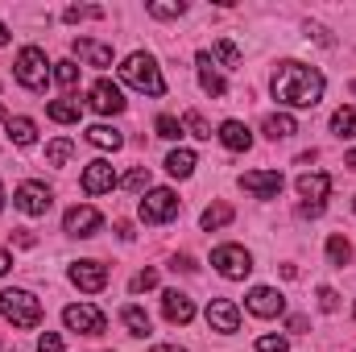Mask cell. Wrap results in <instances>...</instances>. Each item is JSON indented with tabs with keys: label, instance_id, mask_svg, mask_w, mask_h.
<instances>
[{
	"label": "cell",
	"instance_id": "obj_10",
	"mask_svg": "<svg viewBox=\"0 0 356 352\" xmlns=\"http://www.w3.org/2000/svg\"><path fill=\"white\" fill-rule=\"evenodd\" d=\"M99 228H104V216L95 207H88V203H79V207H71L63 216V232L67 237H95Z\"/></svg>",
	"mask_w": 356,
	"mask_h": 352
},
{
	"label": "cell",
	"instance_id": "obj_24",
	"mask_svg": "<svg viewBox=\"0 0 356 352\" xmlns=\"http://www.w3.org/2000/svg\"><path fill=\"white\" fill-rule=\"evenodd\" d=\"M79 112H83V108H79V99H71V95H67V99H50V108H46V116L58 120V125H75Z\"/></svg>",
	"mask_w": 356,
	"mask_h": 352
},
{
	"label": "cell",
	"instance_id": "obj_47",
	"mask_svg": "<svg viewBox=\"0 0 356 352\" xmlns=\"http://www.w3.org/2000/svg\"><path fill=\"white\" fill-rule=\"evenodd\" d=\"M0 207H4V182H0Z\"/></svg>",
	"mask_w": 356,
	"mask_h": 352
},
{
	"label": "cell",
	"instance_id": "obj_43",
	"mask_svg": "<svg viewBox=\"0 0 356 352\" xmlns=\"http://www.w3.org/2000/svg\"><path fill=\"white\" fill-rule=\"evenodd\" d=\"M154 352H186V349H178V344H154Z\"/></svg>",
	"mask_w": 356,
	"mask_h": 352
},
{
	"label": "cell",
	"instance_id": "obj_38",
	"mask_svg": "<svg viewBox=\"0 0 356 352\" xmlns=\"http://www.w3.org/2000/svg\"><path fill=\"white\" fill-rule=\"evenodd\" d=\"M154 286H158V269H141V273H133V282H129V290H133V294L154 290Z\"/></svg>",
	"mask_w": 356,
	"mask_h": 352
},
{
	"label": "cell",
	"instance_id": "obj_35",
	"mask_svg": "<svg viewBox=\"0 0 356 352\" xmlns=\"http://www.w3.org/2000/svg\"><path fill=\"white\" fill-rule=\"evenodd\" d=\"M120 182H124L133 195H145V191H149V170H145V166H137V170H129Z\"/></svg>",
	"mask_w": 356,
	"mask_h": 352
},
{
	"label": "cell",
	"instance_id": "obj_44",
	"mask_svg": "<svg viewBox=\"0 0 356 352\" xmlns=\"http://www.w3.org/2000/svg\"><path fill=\"white\" fill-rule=\"evenodd\" d=\"M0 46H8V25L0 21Z\"/></svg>",
	"mask_w": 356,
	"mask_h": 352
},
{
	"label": "cell",
	"instance_id": "obj_37",
	"mask_svg": "<svg viewBox=\"0 0 356 352\" xmlns=\"http://www.w3.org/2000/svg\"><path fill=\"white\" fill-rule=\"evenodd\" d=\"M95 17H104V8H91V4H71L63 13V21H95Z\"/></svg>",
	"mask_w": 356,
	"mask_h": 352
},
{
	"label": "cell",
	"instance_id": "obj_6",
	"mask_svg": "<svg viewBox=\"0 0 356 352\" xmlns=\"http://www.w3.org/2000/svg\"><path fill=\"white\" fill-rule=\"evenodd\" d=\"M211 265H216V273L228 278V282H241V278L253 273V257H249V249H241V245H220V249L211 253Z\"/></svg>",
	"mask_w": 356,
	"mask_h": 352
},
{
	"label": "cell",
	"instance_id": "obj_28",
	"mask_svg": "<svg viewBox=\"0 0 356 352\" xmlns=\"http://www.w3.org/2000/svg\"><path fill=\"white\" fill-rule=\"evenodd\" d=\"M120 319H124L129 336H141V340L149 336V315H145L141 307H124V311H120Z\"/></svg>",
	"mask_w": 356,
	"mask_h": 352
},
{
	"label": "cell",
	"instance_id": "obj_21",
	"mask_svg": "<svg viewBox=\"0 0 356 352\" xmlns=\"http://www.w3.org/2000/svg\"><path fill=\"white\" fill-rule=\"evenodd\" d=\"M261 133H266L269 141H286V137H294V133H298V125H294V116H290V112H269L266 125H261Z\"/></svg>",
	"mask_w": 356,
	"mask_h": 352
},
{
	"label": "cell",
	"instance_id": "obj_5",
	"mask_svg": "<svg viewBox=\"0 0 356 352\" xmlns=\"http://www.w3.org/2000/svg\"><path fill=\"white\" fill-rule=\"evenodd\" d=\"M178 211H182V203H178V195L170 186H149L141 195V203H137V216L145 224H170Z\"/></svg>",
	"mask_w": 356,
	"mask_h": 352
},
{
	"label": "cell",
	"instance_id": "obj_29",
	"mask_svg": "<svg viewBox=\"0 0 356 352\" xmlns=\"http://www.w3.org/2000/svg\"><path fill=\"white\" fill-rule=\"evenodd\" d=\"M327 262L340 265V269L353 262V245H348V237H340V232H336V237H327Z\"/></svg>",
	"mask_w": 356,
	"mask_h": 352
},
{
	"label": "cell",
	"instance_id": "obj_4",
	"mask_svg": "<svg viewBox=\"0 0 356 352\" xmlns=\"http://www.w3.org/2000/svg\"><path fill=\"white\" fill-rule=\"evenodd\" d=\"M0 315L13 328H38L42 323V303L29 290H4L0 294Z\"/></svg>",
	"mask_w": 356,
	"mask_h": 352
},
{
	"label": "cell",
	"instance_id": "obj_34",
	"mask_svg": "<svg viewBox=\"0 0 356 352\" xmlns=\"http://www.w3.org/2000/svg\"><path fill=\"white\" fill-rule=\"evenodd\" d=\"M54 79H58L63 88H75V83H79V67H75L71 58H63V63H54Z\"/></svg>",
	"mask_w": 356,
	"mask_h": 352
},
{
	"label": "cell",
	"instance_id": "obj_36",
	"mask_svg": "<svg viewBox=\"0 0 356 352\" xmlns=\"http://www.w3.org/2000/svg\"><path fill=\"white\" fill-rule=\"evenodd\" d=\"M149 13H154V17H162V21H170V17H182V13H186V4H182V0H170V4L154 0V4H149Z\"/></svg>",
	"mask_w": 356,
	"mask_h": 352
},
{
	"label": "cell",
	"instance_id": "obj_46",
	"mask_svg": "<svg viewBox=\"0 0 356 352\" xmlns=\"http://www.w3.org/2000/svg\"><path fill=\"white\" fill-rule=\"evenodd\" d=\"M0 120H8V112H4V104H0Z\"/></svg>",
	"mask_w": 356,
	"mask_h": 352
},
{
	"label": "cell",
	"instance_id": "obj_33",
	"mask_svg": "<svg viewBox=\"0 0 356 352\" xmlns=\"http://www.w3.org/2000/svg\"><path fill=\"white\" fill-rule=\"evenodd\" d=\"M154 129H158V137H166V141H178L186 129H182V120H175V116H158L154 120Z\"/></svg>",
	"mask_w": 356,
	"mask_h": 352
},
{
	"label": "cell",
	"instance_id": "obj_48",
	"mask_svg": "<svg viewBox=\"0 0 356 352\" xmlns=\"http://www.w3.org/2000/svg\"><path fill=\"white\" fill-rule=\"evenodd\" d=\"M353 211H356V199H353Z\"/></svg>",
	"mask_w": 356,
	"mask_h": 352
},
{
	"label": "cell",
	"instance_id": "obj_25",
	"mask_svg": "<svg viewBox=\"0 0 356 352\" xmlns=\"http://www.w3.org/2000/svg\"><path fill=\"white\" fill-rule=\"evenodd\" d=\"M195 166H199V158H195L191 150H170V158H166V170H170L175 178H191Z\"/></svg>",
	"mask_w": 356,
	"mask_h": 352
},
{
	"label": "cell",
	"instance_id": "obj_27",
	"mask_svg": "<svg viewBox=\"0 0 356 352\" xmlns=\"http://www.w3.org/2000/svg\"><path fill=\"white\" fill-rule=\"evenodd\" d=\"M332 133L340 141H353L356 137V108H336L332 112Z\"/></svg>",
	"mask_w": 356,
	"mask_h": 352
},
{
	"label": "cell",
	"instance_id": "obj_8",
	"mask_svg": "<svg viewBox=\"0 0 356 352\" xmlns=\"http://www.w3.org/2000/svg\"><path fill=\"white\" fill-rule=\"evenodd\" d=\"M50 203H54V195H50V186H46V182H21V186H17V195H13V207H17V211H25V216H46V211H50Z\"/></svg>",
	"mask_w": 356,
	"mask_h": 352
},
{
	"label": "cell",
	"instance_id": "obj_26",
	"mask_svg": "<svg viewBox=\"0 0 356 352\" xmlns=\"http://www.w3.org/2000/svg\"><path fill=\"white\" fill-rule=\"evenodd\" d=\"M232 220H236V211H232L228 203H216V207H207V211L199 216V224H203L207 232H216V228H228Z\"/></svg>",
	"mask_w": 356,
	"mask_h": 352
},
{
	"label": "cell",
	"instance_id": "obj_42",
	"mask_svg": "<svg viewBox=\"0 0 356 352\" xmlns=\"http://www.w3.org/2000/svg\"><path fill=\"white\" fill-rule=\"evenodd\" d=\"M8 269H13V253H8V249H0V273H8Z\"/></svg>",
	"mask_w": 356,
	"mask_h": 352
},
{
	"label": "cell",
	"instance_id": "obj_17",
	"mask_svg": "<svg viewBox=\"0 0 356 352\" xmlns=\"http://www.w3.org/2000/svg\"><path fill=\"white\" fill-rule=\"evenodd\" d=\"M216 137H220V145H224V150H232V154H245V150L253 145V133H249V125H245V120H224Z\"/></svg>",
	"mask_w": 356,
	"mask_h": 352
},
{
	"label": "cell",
	"instance_id": "obj_12",
	"mask_svg": "<svg viewBox=\"0 0 356 352\" xmlns=\"http://www.w3.org/2000/svg\"><path fill=\"white\" fill-rule=\"evenodd\" d=\"M245 307H249L257 319H277V315L286 311V298H282L273 286H253L249 298H245Z\"/></svg>",
	"mask_w": 356,
	"mask_h": 352
},
{
	"label": "cell",
	"instance_id": "obj_41",
	"mask_svg": "<svg viewBox=\"0 0 356 352\" xmlns=\"http://www.w3.org/2000/svg\"><path fill=\"white\" fill-rule=\"evenodd\" d=\"M319 307H323V311H336V307H340V294H336L332 286H319Z\"/></svg>",
	"mask_w": 356,
	"mask_h": 352
},
{
	"label": "cell",
	"instance_id": "obj_30",
	"mask_svg": "<svg viewBox=\"0 0 356 352\" xmlns=\"http://www.w3.org/2000/svg\"><path fill=\"white\" fill-rule=\"evenodd\" d=\"M71 154H75V141H71V137H58V141L46 145V162H50V166H67Z\"/></svg>",
	"mask_w": 356,
	"mask_h": 352
},
{
	"label": "cell",
	"instance_id": "obj_7",
	"mask_svg": "<svg viewBox=\"0 0 356 352\" xmlns=\"http://www.w3.org/2000/svg\"><path fill=\"white\" fill-rule=\"evenodd\" d=\"M63 323H67V332H79V336H99V332L108 328L104 311L91 307V303H71V307L63 311Z\"/></svg>",
	"mask_w": 356,
	"mask_h": 352
},
{
	"label": "cell",
	"instance_id": "obj_31",
	"mask_svg": "<svg viewBox=\"0 0 356 352\" xmlns=\"http://www.w3.org/2000/svg\"><path fill=\"white\" fill-rule=\"evenodd\" d=\"M207 54H211V58H220V63H224L228 71H236V67H241V50H236V46L228 42V38H220V42H216V46H211Z\"/></svg>",
	"mask_w": 356,
	"mask_h": 352
},
{
	"label": "cell",
	"instance_id": "obj_15",
	"mask_svg": "<svg viewBox=\"0 0 356 352\" xmlns=\"http://www.w3.org/2000/svg\"><path fill=\"white\" fill-rule=\"evenodd\" d=\"M71 282L79 286V290H88V294H95V290H104L108 286V265H99V262H75L71 265Z\"/></svg>",
	"mask_w": 356,
	"mask_h": 352
},
{
	"label": "cell",
	"instance_id": "obj_1",
	"mask_svg": "<svg viewBox=\"0 0 356 352\" xmlns=\"http://www.w3.org/2000/svg\"><path fill=\"white\" fill-rule=\"evenodd\" d=\"M323 88H327V79L307 63L290 58L273 71V99L286 104V108H315L323 99Z\"/></svg>",
	"mask_w": 356,
	"mask_h": 352
},
{
	"label": "cell",
	"instance_id": "obj_23",
	"mask_svg": "<svg viewBox=\"0 0 356 352\" xmlns=\"http://www.w3.org/2000/svg\"><path fill=\"white\" fill-rule=\"evenodd\" d=\"M88 141L95 145V150H120V145H124L120 129H112V125H91V129H88Z\"/></svg>",
	"mask_w": 356,
	"mask_h": 352
},
{
	"label": "cell",
	"instance_id": "obj_32",
	"mask_svg": "<svg viewBox=\"0 0 356 352\" xmlns=\"http://www.w3.org/2000/svg\"><path fill=\"white\" fill-rule=\"evenodd\" d=\"M182 129H186L191 137H199V141H207V137H211V125H207L199 112H186V116H182Z\"/></svg>",
	"mask_w": 356,
	"mask_h": 352
},
{
	"label": "cell",
	"instance_id": "obj_3",
	"mask_svg": "<svg viewBox=\"0 0 356 352\" xmlns=\"http://www.w3.org/2000/svg\"><path fill=\"white\" fill-rule=\"evenodd\" d=\"M54 63L46 58V50L42 46H25L21 54H17V67H13V75H17V83L25 91H46V83L54 79V71H50Z\"/></svg>",
	"mask_w": 356,
	"mask_h": 352
},
{
	"label": "cell",
	"instance_id": "obj_16",
	"mask_svg": "<svg viewBox=\"0 0 356 352\" xmlns=\"http://www.w3.org/2000/svg\"><path fill=\"white\" fill-rule=\"evenodd\" d=\"M75 58H83L88 67H112V46L108 42H95V38H75L71 42Z\"/></svg>",
	"mask_w": 356,
	"mask_h": 352
},
{
	"label": "cell",
	"instance_id": "obj_39",
	"mask_svg": "<svg viewBox=\"0 0 356 352\" xmlns=\"http://www.w3.org/2000/svg\"><path fill=\"white\" fill-rule=\"evenodd\" d=\"M38 352H67V344H63L58 332H42L38 336Z\"/></svg>",
	"mask_w": 356,
	"mask_h": 352
},
{
	"label": "cell",
	"instance_id": "obj_9",
	"mask_svg": "<svg viewBox=\"0 0 356 352\" xmlns=\"http://www.w3.org/2000/svg\"><path fill=\"white\" fill-rule=\"evenodd\" d=\"M88 104L99 116H116V112H124V91L116 88L112 79H95L88 91Z\"/></svg>",
	"mask_w": 356,
	"mask_h": 352
},
{
	"label": "cell",
	"instance_id": "obj_13",
	"mask_svg": "<svg viewBox=\"0 0 356 352\" xmlns=\"http://www.w3.org/2000/svg\"><path fill=\"white\" fill-rule=\"evenodd\" d=\"M241 186L257 199H277L286 178H282V170H249V175H241Z\"/></svg>",
	"mask_w": 356,
	"mask_h": 352
},
{
	"label": "cell",
	"instance_id": "obj_2",
	"mask_svg": "<svg viewBox=\"0 0 356 352\" xmlns=\"http://www.w3.org/2000/svg\"><path fill=\"white\" fill-rule=\"evenodd\" d=\"M120 79H124L129 88L145 91V95H166V79H162V71H158V58L145 54V50H137V54H129V58L120 63Z\"/></svg>",
	"mask_w": 356,
	"mask_h": 352
},
{
	"label": "cell",
	"instance_id": "obj_40",
	"mask_svg": "<svg viewBox=\"0 0 356 352\" xmlns=\"http://www.w3.org/2000/svg\"><path fill=\"white\" fill-rule=\"evenodd\" d=\"M257 352H290V340L286 336H261L257 340Z\"/></svg>",
	"mask_w": 356,
	"mask_h": 352
},
{
	"label": "cell",
	"instance_id": "obj_11",
	"mask_svg": "<svg viewBox=\"0 0 356 352\" xmlns=\"http://www.w3.org/2000/svg\"><path fill=\"white\" fill-rule=\"evenodd\" d=\"M207 328H211V332H224V336L241 332V307H236L232 298H216V303H207Z\"/></svg>",
	"mask_w": 356,
	"mask_h": 352
},
{
	"label": "cell",
	"instance_id": "obj_20",
	"mask_svg": "<svg viewBox=\"0 0 356 352\" xmlns=\"http://www.w3.org/2000/svg\"><path fill=\"white\" fill-rule=\"evenodd\" d=\"M327 191H332V178L323 175V170H311V175L298 178V195H302V199H307L311 207H323Z\"/></svg>",
	"mask_w": 356,
	"mask_h": 352
},
{
	"label": "cell",
	"instance_id": "obj_19",
	"mask_svg": "<svg viewBox=\"0 0 356 352\" xmlns=\"http://www.w3.org/2000/svg\"><path fill=\"white\" fill-rule=\"evenodd\" d=\"M195 67H199V83H203V91H207V95H224V91H228V79L216 71V58H211L207 50H199Z\"/></svg>",
	"mask_w": 356,
	"mask_h": 352
},
{
	"label": "cell",
	"instance_id": "obj_14",
	"mask_svg": "<svg viewBox=\"0 0 356 352\" xmlns=\"http://www.w3.org/2000/svg\"><path fill=\"white\" fill-rule=\"evenodd\" d=\"M112 186H120V178H116V170H112V162H104V158L88 162V170H83V191H88V195H108Z\"/></svg>",
	"mask_w": 356,
	"mask_h": 352
},
{
	"label": "cell",
	"instance_id": "obj_18",
	"mask_svg": "<svg viewBox=\"0 0 356 352\" xmlns=\"http://www.w3.org/2000/svg\"><path fill=\"white\" fill-rule=\"evenodd\" d=\"M162 315H166L170 323H191V319H195V303H191V294H182V290H166V294H162Z\"/></svg>",
	"mask_w": 356,
	"mask_h": 352
},
{
	"label": "cell",
	"instance_id": "obj_45",
	"mask_svg": "<svg viewBox=\"0 0 356 352\" xmlns=\"http://www.w3.org/2000/svg\"><path fill=\"white\" fill-rule=\"evenodd\" d=\"M348 166H353V170H356V150H353V154H348Z\"/></svg>",
	"mask_w": 356,
	"mask_h": 352
},
{
	"label": "cell",
	"instance_id": "obj_22",
	"mask_svg": "<svg viewBox=\"0 0 356 352\" xmlns=\"http://www.w3.org/2000/svg\"><path fill=\"white\" fill-rule=\"evenodd\" d=\"M8 141L21 145V150L33 145V141H38V125H33L29 116H13V120H8Z\"/></svg>",
	"mask_w": 356,
	"mask_h": 352
},
{
	"label": "cell",
	"instance_id": "obj_49",
	"mask_svg": "<svg viewBox=\"0 0 356 352\" xmlns=\"http://www.w3.org/2000/svg\"><path fill=\"white\" fill-rule=\"evenodd\" d=\"M353 315H356V311H353Z\"/></svg>",
	"mask_w": 356,
	"mask_h": 352
}]
</instances>
